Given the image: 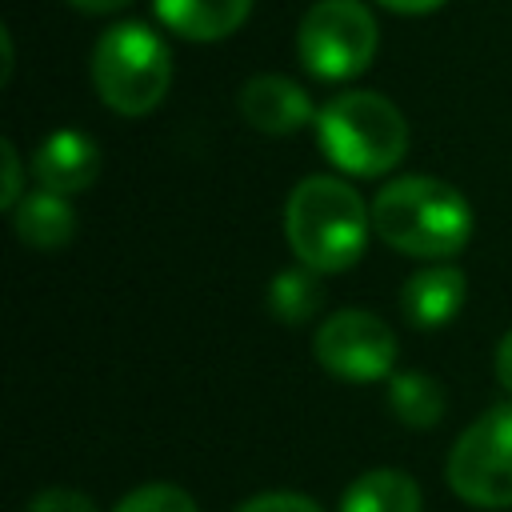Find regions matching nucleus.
Returning a JSON list of instances; mask_svg holds the SVG:
<instances>
[{"label": "nucleus", "mask_w": 512, "mask_h": 512, "mask_svg": "<svg viewBox=\"0 0 512 512\" xmlns=\"http://www.w3.org/2000/svg\"><path fill=\"white\" fill-rule=\"evenodd\" d=\"M380 48V24L360 0H316L296 28V52L308 76L344 84L360 76Z\"/></svg>", "instance_id": "nucleus-5"}, {"label": "nucleus", "mask_w": 512, "mask_h": 512, "mask_svg": "<svg viewBox=\"0 0 512 512\" xmlns=\"http://www.w3.org/2000/svg\"><path fill=\"white\" fill-rule=\"evenodd\" d=\"M464 296H468V280L456 264H428L404 280L400 308L412 328H444L464 308Z\"/></svg>", "instance_id": "nucleus-10"}, {"label": "nucleus", "mask_w": 512, "mask_h": 512, "mask_svg": "<svg viewBox=\"0 0 512 512\" xmlns=\"http://www.w3.org/2000/svg\"><path fill=\"white\" fill-rule=\"evenodd\" d=\"M372 232L420 260H448L472 240V208L448 180L396 176L372 200Z\"/></svg>", "instance_id": "nucleus-1"}, {"label": "nucleus", "mask_w": 512, "mask_h": 512, "mask_svg": "<svg viewBox=\"0 0 512 512\" xmlns=\"http://www.w3.org/2000/svg\"><path fill=\"white\" fill-rule=\"evenodd\" d=\"M376 4H384V8L396 12V16H428V12H436V8L448 4V0H376Z\"/></svg>", "instance_id": "nucleus-21"}, {"label": "nucleus", "mask_w": 512, "mask_h": 512, "mask_svg": "<svg viewBox=\"0 0 512 512\" xmlns=\"http://www.w3.org/2000/svg\"><path fill=\"white\" fill-rule=\"evenodd\" d=\"M112 512H200V508H196V500H192L184 488L156 480V484L132 488Z\"/></svg>", "instance_id": "nucleus-16"}, {"label": "nucleus", "mask_w": 512, "mask_h": 512, "mask_svg": "<svg viewBox=\"0 0 512 512\" xmlns=\"http://www.w3.org/2000/svg\"><path fill=\"white\" fill-rule=\"evenodd\" d=\"M92 88L116 116H148L172 84L168 44L140 20L112 24L92 48Z\"/></svg>", "instance_id": "nucleus-4"}, {"label": "nucleus", "mask_w": 512, "mask_h": 512, "mask_svg": "<svg viewBox=\"0 0 512 512\" xmlns=\"http://www.w3.org/2000/svg\"><path fill=\"white\" fill-rule=\"evenodd\" d=\"M340 512H420V488L400 468H368L344 488Z\"/></svg>", "instance_id": "nucleus-13"}, {"label": "nucleus", "mask_w": 512, "mask_h": 512, "mask_svg": "<svg viewBox=\"0 0 512 512\" xmlns=\"http://www.w3.org/2000/svg\"><path fill=\"white\" fill-rule=\"evenodd\" d=\"M316 276L320 272H312L304 264L300 268H284V272L272 276V284H268V308H272V316L280 324H304V320H312L320 312L324 292H320V280Z\"/></svg>", "instance_id": "nucleus-15"}, {"label": "nucleus", "mask_w": 512, "mask_h": 512, "mask_svg": "<svg viewBox=\"0 0 512 512\" xmlns=\"http://www.w3.org/2000/svg\"><path fill=\"white\" fill-rule=\"evenodd\" d=\"M64 4H72V8L84 12V16H112V12L128 8L132 0H64Z\"/></svg>", "instance_id": "nucleus-22"}, {"label": "nucleus", "mask_w": 512, "mask_h": 512, "mask_svg": "<svg viewBox=\"0 0 512 512\" xmlns=\"http://www.w3.org/2000/svg\"><path fill=\"white\" fill-rule=\"evenodd\" d=\"M496 380L504 392H512V332H504L496 344Z\"/></svg>", "instance_id": "nucleus-20"}, {"label": "nucleus", "mask_w": 512, "mask_h": 512, "mask_svg": "<svg viewBox=\"0 0 512 512\" xmlns=\"http://www.w3.org/2000/svg\"><path fill=\"white\" fill-rule=\"evenodd\" d=\"M452 492L476 508H512V404L472 420L444 464Z\"/></svg>", "instance_id": "nucleus-6"}, {"label": "nucleus", "mask_w": 512, "mask_h": 512, "mask_svg": "<svg viewBox=\"0 0 512 512\" xmlns=\"http://www.w3.org/2000/svg\"><path fill=\"white\" fill-rule=\"evenodd\" d=\"M0 156H4V188H0V208H16L24 200V164L12 140H0Z\"/></svg>", "instance_id": "nucleus-19"}, {"label": "nucleus", "mask_w": 512, "mask_h": 512, "mask_svg": "<svg viewBox=\"0 0 512 512\" xmlns=\"http://www.w3.org/2000/svg\"><path fill=\"white\" fill-rule=\"evenodd\" d=\"M320 152L348 176H384L408 152V120L380 92H340L316 112Z\"/></svg>", "instance_id": "nucleus-3"}, {"label": "nucleus", "mask_w": 512, "mask_h": 512, "mask_svg": "<svg viewBox=\"0 0 512 512\" xmlns=\"http://www.w3.org/2000/svg\"><path fill=\"white\" fill-rule=\"evenodd\" d=\"M160 24L168 32H176L180 40H196V44H212L232 36L248 12L252 0H152Z\"/></svg>", "instance_id": "nucleus-11"}, {"label": "nucleus", "mask_w": 512, "mask_h": 512, "mask_svg": "<svg viewBox=\"0 0 512 512\" xmlns=\"http://www.w3.org/2000/svg\"><path fill=\"white\" fill-rule=\"evenodd\" d=\"M316 112L312 108V96L280 76V72H264V76H252L244 88H240V116L248 128L264 132V136H288V132H300L304 124H316Z\"/></svg>", "instance_id": "nucleus-8"}, {"label": "nucleus", "mask_w": 512, "mask_h": 512, "mask_svg": "<svg viewBox=\"0 0 512 512\" xmlns=\"http://www.w3.org/2000/svg\"><path fill=\"white\" fill-rule=\"evenodd\" d=\"M28 512H100L92 496L76 492V488H44L40 496H32Z\"/></svg>", "instance_id": "nucleus-18"}, {"label": "nucleus", "mask_w": 512, "mask_h": 512, "mask_svg": "<svg viewBox=\"0 0 512 512\" xmlns=\"http://www.w3.org/2000/svg\"><path fill=\"white\" fill-rule=\"evenodd\" d=\"M12 228H16V236L28 248L56 252V248H64L72 240L76 212H72L68 196L48 192V188H36V192H24V200L12 208Z\"/></svg>", "instance_id": "nucleus-12"}, {"label": "nucleus", "mask_w": 512, "mask_h": 512, "mask_svg": "<svg viewBox=\"0 0 512 512\" xmlns=\"http://www.w3.org/2000/svg\"><path fill=\"white\" fill-rule=\"evenodd\" d=\"M372 208L340 176H304L284 204V240L312 272H344L364 256Z\"/></svg>", "instance_id": "nucleus-2"}, {"label": "nucleus", "mask_w": 512, "mask_h": 512, "mask_svg": "<svg viewBox=\"0 0 512 512\" xmlns=\"http://www.w3.org/2000/svg\"><path fill=\"white\" fill-rule=\"evenodd\" d=\"M312 352H316V364L328 368L332 376L352 380V384H372V380L392 376L396 336L380 316L364 308H344V312H332L316 328Z\"/></svg>", "instance_id": "nucleus-7"}, {"label": "nucleus", "mask_w": 512, "mask_h": 512, "mask_svg": "<svg viewBox=\"0 0 512 512\" xmlns=\"http://www.w3.org/2000/svg\"><path fill=\"white\" fill-rule=\"evenodd\" d=\"M236 512H324V508L304 492H260L244 500Z\"/></svg>", "instance_id": "nucleus-17"}, {"label": "nucleus", "mask_w": 512, "mask_h": 512, "mask_svg": "<svg viewBox=\"0 0 512 512\" xmlns=\"http://www.w3.org/2000/svg\"><path fill=\"white\" fill-rule=\"evenodd\" d=\"M32 176L40 180V188L60 192V196L84 192L100 176V148L80 128H56V132H48L36 144V152H32Z\"/></svg>", "instance_id": "nucleus-9"}, {"label": "nucleus", "mask_w": 512, "mask_h": 512, "mask_svg": "<svg viewBox=\"0 0 512 512\" xmlns=\"http://www.w3.org/2000/svg\"><path fill=\"white\" fill-rule=\"evenodd\" d=\"M388 408L404 428H436L444 416V388L428 372L388 376Z\"/></svg>", "instance_id": "nucleus-14"}]
</instances>
